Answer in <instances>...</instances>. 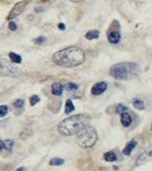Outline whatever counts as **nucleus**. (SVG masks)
I'll return each instance as SVG.
<instances>
[{"instance_id": "nucleus-1", "label": "nucleus", "mask_w": 152, "mask_h": 171, "mask_svg": "<svg viewBox=\"0 0 152 171\" xmlns=\"http://www.w3.org/2000/svg\"><path fill=\"white\" fill-rule=\"evenodd\" d=\"M52 60L56 65L63 68H74L84 63L85 53L77 46H69L55 53Z\"/></svg>"}, {"instance_id": "nucleus-2", "label": "nucleus", "mask_w": 152, "mask_h": 171, "mask_svg": "<svg viewBox=\"0 0 152 171\" xmlns=\"http://www.w3.org/2000/svg\"><path fill=\"white\" fill-rule=\"evenodd\" d=\"M89 123V117L84 114L73 115L63 120L58 125V131L64 137H70L79 132Z\"/></svg>"}, {"instance_id": "nucleus-3", "label": "nucleus", "mask_w": 152, "mask_h": 171, "mask_svg": "<svg viewBox=\"0 0 152 171\" xmlns=\"http://www.w3.org/2000/svg\"><path fill=\"white\" fill-rule=\"evenodd\" d=\"M138 66L134 63H119L110 67L109 74L116 80H128L138 73Z\"/></svg>"}, {"instance_id": "nucleus-4", "label": "nucleus", "mask_w": 152, "mask_h": 171, "mask_svg": "<svg viewBox=\"0 0 152 171\" xmlns=\"http://www.w3.org/2000/svg\"><path fill=\"white\" fill-rule=\"evenodd\" d=\"M77 143L83 147H91L98 140V134L93 127L87 125L79 132H77Z\"/></svg>"}, {"instance_id": "nucleus-5", "label": "nucleus", "mask_w": 152, "mask_h": 171, "mask_svg": "<svg viewBox=\"0 0 152 171\" xmlns=\"http://www.w3.org/2000/svg\"><path fill=\"white\" fill-rule=\"evenodd\" d=\"M18 74V69L8 60H0V75L3 77H16Z\"/></svg>"}, {"instance_id": "nucleus-6", "label": "nucleus", "mask_w": 152, "mask_h": 171, "mask_svg": "<svg viewBox=\"0 0 152 171\" xmlns=\"http://www.w3.org/2000/svg\"><path fill=\"white\" fill-rule=\"evenodd\" d=\"M27 3H28V0H23V1H20V2L16 3L13 7V9L11 10V12H10L9 16H8V20L11 21V20H13V18L17 17L18 15H20V14L24 12Z\"/></svg>"}, {"instance_id": "nucleus-7", "label": "nucleus", "mask_w": 152, "mask_h": 171, "mask_svg": "<svg viewBox=\"0 0 152 171\" xmlns=\"http://www.w3.org/2000/svg\"><path fill=\"white\" fill-rule=\"evenodd\" d=\"M150 160H152V146L149 147L148 150H146V151L139 156L138 159H137V162H136V165L140 166V165L146 164V162H150Z\"/></svg>"}, {"instance_id": "nucleus-8", "label": "nucleus", "mask_w": 152, "mask_h": 171, "mask_svg": "<svg viewBox=\"0 0 152 171\" xmlns=\"http://www.w3.org/2000/svg\"><path fill=\"white\" fill-rule=\"evenodd\" d=\"M106 88H107V84L105 83V82H99V83L93 85V87H92V89H91V93H92V95L98 96V95L103 94V93L106 90Z\"/></svg>"}, {"instance_id": "nucleus-9", "label": "nucleus", "mask_w": 152, "mask_h": 171, "mask_svg": "<svg viewBox=\"0 0 152 171\" xmlns=\"http://www.w3.org/2000/svg\"><path fill=\"white\" fill-rule=\"evenodd\" d=\"M108 41L113 44H116L121 40V35H120L119 31H111L108 33Z\"/></svg>"}, {"instance_id": "nucleus-10", "label": "nucleus", "mask_w": 152, "mask_h": 171, "mask_svg": "<svg viewBox=\"0 0 152 171\" xmlns=\"http://www.w3.org/2000/svg\"><path fill=\"white\" fill-rule=\"evenodd\" d=\"M121 123L124 127H128L131 125V123H132V117H131L130 113L128 111L121 113Z\"/></svg>"}, {"instance_id": "nucleus-11", "label": "nucleus", "mask_w": 152, "mask_h": 171, "mask_svg": "<svg viewBox=\"0 0 152 171\" xmlns=\"http://www.w3.org/2000/svg\"><path fill=\"white\" fill-rule=\"evenodd\" d=\"M136 145H137V142L135 140L130 141V142L126 144V146L123 149V154H124V155H126V156H128L131 153H132V151L135 149V146H136Z\"/></svg>"}, {"instance_id": "nucleus-12", "label": "nucleus", "mask_w": 152, "mask_h": 171, "mask_svg": "<svg viewBox=\"0 0 152 171\" xmlns=\"http://www.w3.org/2000/svg\"><path fill=\"white\" fill-rule=\"evenodd\" d=\"M62 92H63V87L60 83H54L52 85V95H55V96H60V95H62Z\"/></svg>"}, {"instance_id": "nucleus-13", "label": "nucleus", "mask_w": 152, "mask_h": 171, "mask_svg": "<svg viewBox=\"0 0 152 171\" xmlns=\"http://www.w3.org/2000/svg\"><path fill=\"white\" fill-rule=\"evenodd\" d=\"M86 39L87 40H94V39H98L99 37H100V32H99V30H96V29H93V30H89L87 33L85 35Z\"/></svg>"}, {"instance_id": "nucleus-14", "label": "nucleus", "mask_w": 152, "mask_h": 171, "mask_svg": "<svg viewBox=\"0 0 152 171\" xmlns=\"http://www.w3.org/2000/svg\"><path fill=\"white\" fill-rule=\"evenodd\" d=\"M9 56H10L11 62L14 63V64H20V63H22V57H20L18 54H16V53L11 52L9 54Z\"/></svg>"}, {"instance_id": "nucleus-15", "label": "nucleus", "mask_w": 152, "mask_h": 171, "mask_svg": "<svg viewBox=\"0 0 152 171\" xmlns=\"http://www.w3.org/2000/svg\"><path fill=\"white\" fill-rule=\"evenodd\" d=\"M133 105H134L135 109L137 110H143L145 109V102H143V100H140V99L136 98L133 100Z\"/></svg>"}, {"instance_id": "nucleus-16", "label": "nucleus", "mask_w": 152, "mask_h": 171, "mask_svg": "<svg viewBox=\"0 0 152 171\" xmlns=\"http://www.w3.org/2000/svg\"><path fill=\"white\" fill-rule=\"evenodd\" d=\"M74 110H75V107H74L73 102H72V100H70V99H67V102H65V113L67 114H70L71 112H73Z\"/></svg>"}, {"instance_id": "nucleus-17", "label": "nucleus", "mask_w": 152, "mask_h": 171, "mask_svg": "<svg viewBox=\"0 0 152 171\" xmlns=\"http://www.w3.org/2000/svg\"><path fill=\"white\" fill-rule=\"evenodd\" d=\"M104 159L106 162H115L117 159V156H116V154L114 152H107L104 155Z\"/></svg>"}, {"instance_id": "nucleus-18", "label": "nucleus", "mask_w": 152, "mask_h": 171, "mask_svg": "<svg viewBox=\"0 0 152 171\" xmlns=\"http://www.w3.org/2000/svg\"><path fill=\"white\" fill-rule=\"evenodd\" d=\"M63 162H64V160H63L62 158L55 157V158H52V159H50L49 165L50 166H60V165H62Z\"/></svg>"}, {"instance_id": "nucleus-19", "label": "nucleus", "mask_w": 152, "mask_h": 171, "mask_svg": "<svg viewBox=\"0 0 152 171\" xmlns=\"http://www.w3.org/2000/svg\"><path fill=\"white\" fill-rule=\"evenodd\" d=\"M8 111H9V109H8L7 105H0V117L5 116Z\"/></svg>"}, {"instance_id": "nucleus-20", "label": "nucleus", "mask_w": 152, "mask_h": 171, "mask_svg": "<svg viewBox=\"0 0 152 171\" xmlns=\"http://www.w3.org/2000/svg\"><path fill=\"white\" fill-rule=\"evenodd\" d=\"M29 101H30V104H31V105H34V104H37V103L40 101V97L37 96V95H33V96L30 97Z\"/></svg>"}, {"instance_id": "nucleus-21", "label": "nucleus", "mask_w": 152, "mask_h": 171, "mask_svg": "<svg viewBox=\"0 0 152 171\" xmlns=\"http://www.w3.org/2000/svg\"><path fill=\"white\" fill-rule=\"evenodd\" d=\"M24 100L23 99H17V100H15L14 101V103H13V105L15 108H17V109H20V108H23L24 107Z\"/></svg>"}, {"instance_id": "nucleus-22", "label": "nucleus", "mask_w": 152, "mask_h": 171, "mask_svg": "<svg viewBox=\"0 0 152 171\" xmlns=\"http://www.w3.org/2000/svg\"><path fill=\"white\" fill-rule=\"evenodd\" d=\"M65 88H67V90H76L78 88V85H76L74 83H67L65 85Z\"/></svg>"}, {"instance_id": "nucleus-23", "label": "nucleus", "mask_w": 152, "mask_h": 171, "mask_svg": "<svg viewBox=\"0 0 152 171\" xmlns=\"http://www.w3.org/2000/svg\"><path fill=\"white\" fill-rule=\"evenodd\" d=\"M5 150H8V151H11V150H12V146H13V141H12V140H7V141H5Z\"/></svg>"}, {"instance_id": "nucleus-24", "label": "nucleus", "mask_w": 152, "mask_h": 171, "mask_svg": "<svg viewBox=\"0 0 152 171\" xmlns=\"http://www.w3.org/2000/svg\"><path fill=\"white\" fill-rule=\"evenodd\" d=\"M125 111H128V109H126L125 107H124L123 104H118V107H117V112L118 113H123V112H125Z\"/></svg>"}, {"instance_id": "nucleus-25", "label": "nucleus", "mask_w": 152, "mask_h": 171, "mask_svg": "<svg viewBox=\"0 0 152 171\" xmlns=\"http://www.w3.org/2000/svg\"><path fill=\"white\" fill-rule=\"evenodd\" d=\"M43 42H45V37H39L37 39H34V43L37 44H42Z\"/></svg>"}, {"instance_id": "nucleus-26", "label": "nucleus", "mask_w": 152, "mask_h": 171, "mask_svg": "<svg viewBox=\"0 0 152 171\" xmlns=\"http://www.w3.org/2000/svg\"><path fill=\"white\" fill-rule=\"evenodd\" d=\"M16 28H17V26H16V24L14 22H10L9 23V29L12 31H15Z\"/></svg>"}, {"instance_id": "nucleus-27", "label": "nucleus", "mask_w": 152, "mask_h": 171, "mask_svg": "<svg viewBox=\"0 0 152 171\" xmlns=\"http://www.w3.org/2000/svg\"><path fill=\"white\" fill-rule=\"evenodd\" d=\"M5 141H1L0 140V151H2V150H5Z\"/></svg>"}, {"instance_id": "nucleus-28", "label": "nucleus", "mask_w": 152, "mask_h": 171, "mask_svg": "<svg viewBox=\"0 0 152 171\" xmlns=\"http://www.w3.org/2000/svg\"><path fill=\"white\" fill-rule=\"evenodd\" d=\"M15 171H27V169L25 168V167H20V168H18V169H16Z\"/></svg>"}, {"instance_id": "nucleus-29", "label": "nucleus", "mask_w": 152, "mask_h": 171, "mask_svg": "<svg viewBox=\"0 0 152 171\" xmlns=\"http://www.w3.org/2000/svg\"><path fill=\"white\" fill-rule=\"evenodd\" d=\"M59 28H60L61 29V30H64V29H65V26H64V24H59Z\"/></svg>"}, {"instance_id": "nucleus-30", "label": "nucleus", "mask_w": 152, "mask_h": 171, "mask_svg": "<svg viewBox=\"0 0 152 171\" xmlns=\"http://www.w3.org/2000/svg\"><path fill=\"white\" fill-rule=\"evenodd\" d=\"M72 2H81L83 0H71Z\"/></svg>"}, {"instance_id": "nucleus-31", "label": "nucleus", "mask_w": 152, "mask_h": 171, "mask_svg": "<svg viewBox=\"0 0 152 171\" xmlns=\"http://www.w3.org/2000/svg\"><path fill=\"white\" fill-rule=\"evenodd\" d=\"M151 129H152V125H151Z\"/></svg>"}]
</instances>
